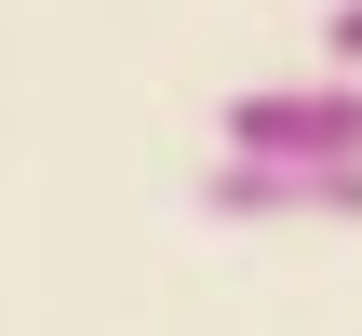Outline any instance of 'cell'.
I'll list each match as a JSON object with an SVG mask.
<instances>
[{"label": "cell", "mask_w": 362, "mask_h": 336, "mask_svg": "<svg viewBox=\"0 0 362 336\" xmlns=\"http://www.w3.org/2000/svg\"><path fill=\"white\" fill-rule=\"evenodd\" d=\"M228 162H296V175H362V81H255L228 94Z\"/></svg>", "instance_id": "obj_1"}, {"label": "cell", "mask_w": 362, "mask_h": 336, "mask_svg": "<svg viewBox=\"0 0 362 336\" xmlns=\"http://www.w3.org/2000/svg\"><path fill=\"white\" fill-rule=\"evenodd\" d=\"M215 229H362V175H296V162H202Z\"/></svg>", "instance_id": "obj_2"}, {"label": "cell", "mask_w": 362, "mask_h": 336, "mask_svg": "<svg viewBox=\"0 0 362 336\" xmlns=\"http://www.w3.org/2000/svg\"><path fill=\"white\" fill-rule=\"evenodd\" d=\"M322 67H336V81H362V0H336V13H322Z\"/></svg>", "instance_id": "obj_3"}]
</instances>
